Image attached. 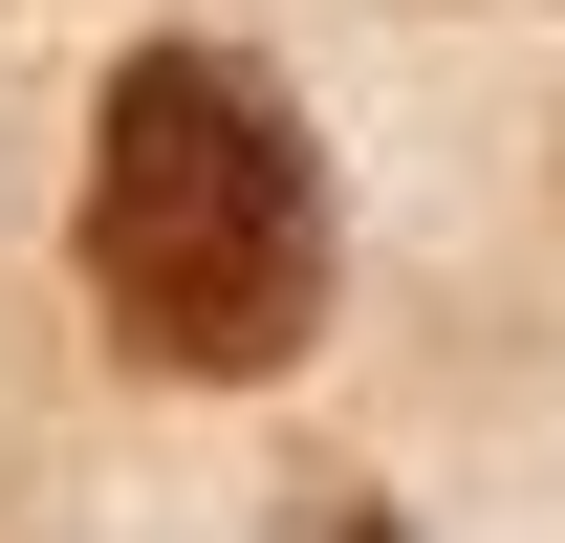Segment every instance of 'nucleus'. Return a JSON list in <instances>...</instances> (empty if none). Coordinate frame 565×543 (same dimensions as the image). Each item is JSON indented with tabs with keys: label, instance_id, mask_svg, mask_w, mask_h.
I'll return each instance as SVG.
<instances>
[{
	"label": "nucleus",
	"instance_id": "1",
	"mask_svg": "<svg viewBox=\"0 0 565 543\" xmlns=\"http://www.w3.org/2000/svg\"><path fill=\"white\" fill-rule=\"evenodd\" d=\"M87 305L174 392H262L327 327V152L239 44H131L87 109Z\"/></svg>",
	"mask_w": 565,
	"mask_h": 543
}]
</instances>
